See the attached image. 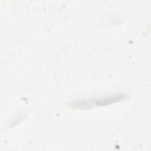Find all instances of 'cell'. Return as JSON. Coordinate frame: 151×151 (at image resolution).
<instances>
[{"label":"cell","instance_id":"obj_1","mask_svg":"<svg viewBox=\"0 0 151 151\" xmlns=\"http://www.w3.org/2000/svg\"><path fill=\"white\" fill-rule=\"evenodd\" d=\"M126 95L123 93H116L104 96L94 99L77 100L71 103V106L77 109H89L94 106H106L124 100Z\"/></svg>","mask_w":151,"mask_h":151},{"label":"cell","instance_id":"obj_2","mask_svg":"<svg viewBox=\"0 0 151 151\" xmlns=\"http://www.w3.org/2000/svg\"><path fill=\"white\" fill-rule=\"evenodd\" d=\"M24 118V116L23 114H19V115H18L17 117H15L14 120L11 122V126H15V124H17V123H18L19 122H21L22 119Z\"/></svg>","mask_w":151,"mask_h":151}]
</instances>
